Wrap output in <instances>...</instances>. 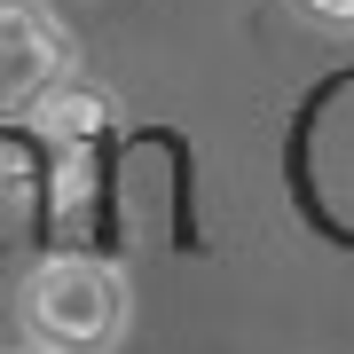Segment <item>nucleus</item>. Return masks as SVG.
Segmentation results:
<instances>
[{
    "label": "nucleus",
    "mask_w": 354,
    "mask_h": 354,
    "mask_svg": "<svg viewBox=\"0 0 354 354\" xmlns=\"http://www.w3.org/2000/svg\"><path fill=\"white\" fill-rule=\"evenodd\" d=\"M16 315H24V330H32L39 354H111L118 339H127L134 291H127L118 268L79 260V252H55V260H39L32 276H24Z\"/></svg>",
    "instance_id": "nucleus-1"
},
{
    "label": "nucleus",
    "mask_w": 354,
    "mask_h": 354,
    "mask_svg": "<svg viewBox=\"0 0 354 354\" xmlns=\"http://www.w3.org/2000/svg\"><path fill=\"white\" fill-rule=\"evenodd\" d=\"M55 87H71V32L39 0H0V118L39 111Z\"/></svg>",
    "instance_id": "nucleus-2"
},
{
    "label": "nucleus",
    "mask_w": 354,
    "mask_h": 354,
    "mask_svg": "<svg viewBox=\"0 0 354 354\" xmlns=\"http://www.w3.org/2000/svg\"><path fill=\"white\" fill-rule=\"evenodd\" d=\"M32 118H39V134H48V142H95L102 127H111V102H102L95 87H55Z\"/></svg>",
    "instance_id": "nucleus-3"
},
{
    "label": "nucleus",
    "mask_w": 354,
    "mask_h": 354,
    "mask_svg": "<svg viewBox=\"0 0 354 354\" xmlns=\"http://www.w3.org/2000/svg\"><path fill=\"white\" fill-rule=\"evenodd\" d=\"M291 8L307 24H323V32H354V0H291Z\"/></svg>",
    "instance_id": "nucleus-4"
}]
</instances>
